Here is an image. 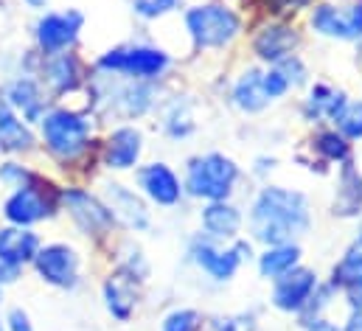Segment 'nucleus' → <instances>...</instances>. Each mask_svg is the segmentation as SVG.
Returning <instances> with one entry per match:
<instances>
[{"mask_svg":"<svg viewBox=\"0 0 362 331\" xmlns=\"http://www.w3.org/2000/svg\"><path fill=\"white\" fill-rule=\"evenodd\" d=\"M247 231H250V239L264 248L300 242L312 231L309 197L303 191L286 188V185L259 188V194L250 202Z\"/></svg>","mask_w":362,"mask_h":331,"instance_id":"obj_1","label":"nucleus"},{"mask_svg":"<svg viewBox=\"0 0 362 331\" xmlns=\"http://www.w3.org/2000/svg\"><path fill=\"white\" fill-rule=\"evenodd\" d=\"M242 180V166L225 152H202L185 161L182 188L185 197L202 202H222L236 194Z\"/></svg>","mask_w":362,"mask_h":331,"instance_id":"obj_2","label":"nucleus"},{"mask_svg":"<svg viewBox=\"0 0 362 331\" xmlns=\"http://www.w3.org/2000/svg\"><path fill=\"white\" fill-rule=\"evenodd\" d=\"M182 23H185V31H188V40H191L194 51H222V48H230L242 37V31H245L242 14L233 6L219 3V0L185 8Z\"/></svg>","mask_w":362,"mask_h":331,"instance_id":"obj_3","label":"nucleus"},{"mask_svg":"<svg viewBox=\"0 0 362 331\" xmlns=\"http://www.w3.org/2000/svg\"><path fill=\"white\" fill-rule=\"evenodd\" d=\"M40 138L45 152L57 163H76L82 155H88L93 141V118L76 110H48L40 121Z\"/></svg>","mask_w":362,"mask_h":331,"instance_id":"obj_4","label":"nucleus"},{"mask_svg":"<svg viewBox=\"0 0 362 331\" xmlns=\"http://www.w3.org/2000/svg\"><path fill=\"white\" fill-rule=\"evenodd\" d=\"M175 65V57L158 45L146 42H129L104 51L95 59V74L104 76H121V79H138V82H160Z\"/></svg>","mask_w":362,"mask_h":331,"instance_id":"obj_5","label":"nucleus"},{"mask_svg":"<svg viewBox=\"0 0 362 331\" xmlns=\"http://www.w3.org/2000/svg\"><path fill=\"white\" fill-rule=\"evenodd\" d=\"M98 76L107 87L101 90L95 84V107L101 118L112 115L121 121H135L163 104L158 82H138V79H121V76H104V74Z\"/></svg>","mask_w":362,"mask_h":331,"instance_id":"obj_6","label":"nucleus"},{"mask_svg":"<svg viewBox=\"0 0 362 331\" xmlns=\"http://www.w3.org/2000/svg\"><path fill=\"white\" fill-rule=\"evenodd\" d=\"M59 208V191L48 188L42 182V177L37 174L31 182L14 188L6 202H3V216L8 225H17V228H31L42 219H51Z\"/></svg>","mask_w":362,"mask_h":331,"instance_id":"obj_7","label":"nucleus"},{"mask_svg":"<svg viewBox=\"0 0 362 331\" xmlns=\"http://www.w3.org/2000/svg\"><path fill=\"white\" fill-rule=\"evenodd\" d=\"M312 34L334 42L362 40V0H323L309 11Z\"/></svg>","mask_w":362,"mask_h":331,"instance_id":"obj_8","label":"nucleus"},{"mask_svg":"<svg viewBox=\"0 0 362 331\" xmlns=\"http://www.w3.org/2000/svg\"><path fill=\"white\" fill-rule=\"evenodd\" d=\"M85 25V14L79 8H65V11H45L34 23V42L42 51V57L71 51L79 40V31Z\"/></svg>","mask_w":362,"mask_h":331,"instance_id":"obj_9","label":"nucleus"},{"mask_svg":"<svg viewBox=\"0 0 362 331\" xmlns=\"http://www.w3.org/2000/svg\"><path fill=\"white\" fill-rule=\"evenodd\" d=\"M185 255H188V261H191L199 272H205V275H208L211 281H216V284L233 281L236 272H239V267H242L239 258L233 255L230 245L216 242V239H211V236H205V233H197V236L188 239Z\"/></svg>","mask_w":362,"mask_h":331,"instance_id":"obj_10","label":"nucleus"},{"mask_svg":"<svg viewBox=\"0 0 362 331\" xmlns=\"http://www.w3.org/2000/svg\"><path fill=\"white\" fill-rule=\"evenodd\" d=\"M303 45V34L284 20H267L264 25H259L250 37V51L262 65H278L281 59L298 54V48Z\"/></svg>","mask_w":362,"mask_h":331,"instance_id":"obj_11","label":"nucleus"},{"mask_svg":"<svg viewBox=\"0 0 362 331\" xmlns=\"http://www.w3.org/2000/svg\"><path fill=\"white\" fill-rule=\"evenodd\" d=\"M59 202L68 208L71 219L85 236H104L118 225L104 199L93 197L85 188H59Z\"/></svg>","mask_w":362,"mask_h":331,"instance_id":"obj_12","label":"nucleus"},{"mask_svg":"<svg viewBox=\"0 0 362 331\" xmlns=\"http://www.w3.org/2000/svg\"><path fill=\"white\" fill-rule=\"evenodd\" d=\"M34 269L37 275L57 286V289H76L79 286V267H82V258L79 252L71 248V245H62V242H54V245H45V248L37 250L34 255Z\"/></svg>","mask_w":362,"mask_h":331,"instance_id":"obj_13","label":"nucleus"},{"mask_svg":"<svg viewBox=\"0 0 362 331\" xmlns=\"http://www.w3.org/2000/svg\"><path fill=\"white\" fill-rule=\"evenodd\" d=\"M101 197H104V205L110 208L112 219H115L118 225H124L127 231L144 233V231L152 228L149 205L144 202L141 194H135V191L127 188L124 182H115V180L101 182Z\"/></svg>","mask_w":362,"mask_h":331,"instance_id":"obj_14","label":"nucleus"},{"mask_svg":"<svg viewBox=\"0 0 362 331\" xmlns=\"http://www.w3.org/2000/svg\"><path fill=\"white\" fill-rule=\"evenodd\" d=\"M135 180H138V188L141 194L158 205V208H175L185 199V188H182L180 174L163 161H155V163L138 166L135 171Z\"/></svg>","mask_w":362,"mask_h":331,"instance_id":"obj_15","label":"nucleus"},{"mask_svg":"<svg viewBox=\"0 0 362 331\" xmlns=\"http://www.w3.org/2000/svg\"><path fill=\"white\" fill-rule=\"evenodd\" d=\"M317 284H320L317 272L298 264L295 269H289L286 275L272 281V306L284 315H300L306 309V303L312 301Z\"/></svg>","mask_w":362,"mask_h":331,"instance_id":"obj_16","label":"nucleus"},{"mask_svg":"<svg viewBox=\"0 0 362 331\" xmlns=\"http://www.w3.org/2000/svg\"><path fill=\"white\" fill-rule=\"evenodd\" d=\"M349 101L351 98H349V93L343 87H334L329 82H315L309 84V93L300 101V115L312 127H323V124L334 127Z\"/></svg>","mask_w":362,"mask_h":331,"instance_id":"obj_17","label":"nucleus"},{"mask_svg":"<svg viewBox=\"0 0 362 331\" xmlns=\"http://www.w3.org/2000/svg\"><path fill=\"white\" fill-rule=\"evenodd\" d=\"M329 284L346 295L349 312L351 309H362V222L351 239V245L346 248L343 258L332 267Z\"/></svg>","mask_w":362,"mask_h":331,"instance_id":"obj_18","label":"nucleus"},{"mask_svg":"<svg viewBox=\"0 0 362 331\" xmlns=\"http://www.w3.org/2000/svg\"><path fill=\"white\" fill-rule=\"evenodd\" d=\"M141 155H144V132L138 127H129V124L115 127L101 146V163L112 171L135 168Z\"/></svg>","mask_w":362,"mask_h":331,"instance_id":"obj_19","label":"nucleus"},{"mask_svg":"<svg viewBox=\"0 0 362 331\" xmlns=\"http://www.w3.org/2000/svg\"><path fill=\"white\" fill-rule=\"evenodd\" d=\"M230 104L242 115H259V112L270 110L275 101L264 90V68L250 65L233 79V84H230Z\"/></svg>","mask_w":362,"mask_h":331,"instance_id":"obj_20","label":"nucleus"},{"mask_svg":"<svg viewBox=\"0 0 362 331\" xmlns=\"http://www.w3.org/2000/svg\"><path fill=\"white\" fill-rule=\"evenodd\" d=\"M3 98L8 101V107L25 121V124H40L42 115L48 112V98L42 84L31 76H17L6 84Z\"/></svg>","mask_w":362,"mask_h":331,"instance_id":"obj_21","label":"nucleus"},{"mask_svg":"<svg viewBox=\"0 0 362 331\" xmlns=\"http://www.w3.org/2000/svg\"><path fill=\"white\" fill-rule=\"evenodd\" d=\"M199 225H202L205 236H211L216 242H233L245 228V214L230 199L205 202L199 211Z\"/></svg>","mask_w":362,"mask_h":331,"instance_id":"obj_22","label":"nucleus"},{"mask_svg":"<svg viewBox=\"0 0 362 331\" xmlns=\"http://www.w3.org/2000/svg\"><path fill=\"white\" fill-rule=\"evenodd\" d=\"M337 191L332 199V216L337 219H360L362 216V171L354 161L337 166Z\"/></svg>","mask_w":362,"mask_h":331,"instance_id":"obj_23","label":"nucleus"},{"mask_svg":"<svg viewBox=\"0 0 362 331\" xmlns=\"http://www.w3.org/2000/svg\"><path fill=\"white\" fill-rule=\"evenodd\" d=\"M85 62L71 54V51H62V54H51L45 57L42 62V82L48 84L57 95H65V93H74L79 90V84L85 82Z\"/></svg>","mask_w":362,"mask_h":331,"instance_id":"obj_24","label":"nucleus"},{"mask_svg":"<svg viewBox=\"0 0 362 331\" xmlns=\"http://www.w3.org/2000/svg\"><path fill=\"white\" fill-rule=\"evenodd\" d=\"M138 281L141 278H135L127 269H121L118 275H110L104 281V306L118 323H129L138 309V292H135Z\"/></svg>","mask_w":362,"mask_h":331,"instance_id":"obj_25","label":"nucleus"},{"mask_svg":"<svg viewBox=\"0 0 362 331\" xmlns=\"http://www.w3.org/2000/svg\"><path fill=\"white\" fill-rule=\"evenodd\" d=\"M40 248H42V242L31 228H17V225L0 228V258L3 261L25 267L34 261Z\"/></svg>","mask_w":362,"mask_h":331,"instance_id":"obj_26","label":"nucleus"},{"mask_svg":"<svg viewBox=\"0 0 362 331\" xmlns=\"http://www.w3.org/2000/svg\"><path fill=\"white\" fill-rule=\"evenodd\" d=\"M303 258V250L298 242H289V245H275V248H264L256 255V267H259V275L264 281H275L281 275H286L289 269H295Z\"/></svg>","mask_w":362,"mask_h":331,"instance_id":"obj_27","label":"nucleus"},{"mask_svg":"<svg viewBox=\"0 0 362 331\" xmlns=\"http://www.w3.org/2000/svg\"><path fill=\"white\" fill-rule=\"evenodd\" d=\"M312 152L317 155L320 163H332V166H343L346 161H354V149H351V141L337 132L334 127H317L315 135H312Z\"/></svg>","mask_w":362,"mask_h":331,"instance_id":"obj_28","label":"nucleus"},{"mask_svg":"<svg viewBox=\"0 0 362 331\" xmlns=\"http://www.w3.org/2000/svg\"><path fill=\"white\" fill-rule=\"evenodd\" d=\"M0 149L6 152H28L34 149V135L28 124L8 107V101L0 95Z\"/></svg>","mask_w":362,"mask_h":331,"instance_id":"obj_29","label":"nucleus"},{"mask_svg":"<svg viewBox=\"0 0 362 331\" xmlns=\"http://www.w3.org/2000/svg\"><path fill=\"white\" fill-rule=\"evenodd\" d=\"M163 132L172 138V141H182V138H191L197 132V121H194V112H191V101L185 98H169L166 107H163Z\"/></svg>","mask_w":362,"mask_h":331,"instance_id":"obj_30","label":"nucleus"},{"mask_svg":"<svg viewBox=\"0 0 362 331\" xmlns=\"http://www.w3.org/2000/svg\"><path fill=\"white\" fill-rule=\"evenodd\" d=\"M202 326L208 331H259V320L253 312H236V315H214Z\"/></svg>","mask_w":362,"mask_h":331,"instance_id":"obj_31","label":"nucleus"},{"mask_svg":"<svg viewBox=\"0 0 362 331\" xmlns=\"http://www.w3.org/2000/svg\"><path fill=\"white\" fill-rule=\"evenodd\" d=\"M202 323H205V318H202L197 309L180 306V309H172V312L163 318L160 331H202Z\"/></svg>","mask_w":362,"mask_h":331,"instance_id":"obj_32","label":"nucleus"},{"mask_svg":"<svg viewBox=\"0 0 362 331\" xmlns=\"http://www.w3.org/2000/svg\"><path fill=\"white\" fill-rule=\"evenodd\" d=\"M337 132H343L349 141H362V98H351L343 110V115L334 124Z\"/></svg>","mask_w":362,"mask_h":331,"instance_id":"obj_33","label":"nucleus"},{"mask_svg":"<svg viewBox=\"0 0 362 331\" xmlns=\"http://www.w3.org/2000/svg\"><path fill=\"white\" fill-rule=\"evenodd\" d=\"M272 68L286 79L289 90H298V87L309 84V68H306V62H303L298 54H292V57L281 59V62H278V65H272Z\"/></svg>","mask_w":362,"mask_h":331,"instance_id":"obj_34","label":"nucleus"},{"mask_svg":"<svg viewBox=\"0 0 362 331\" xmlns=\"http://www.w3.org/2000/svg\"><path fill=\"white\" fill-rule=\"evenodd\" d=\"M129 6L141 20H160L172 11H177L180 0H129Z\"/></svg>","mask_w":362,"mask_h":331,"instance_id":"obj_35","label":"nucleus"},{"mask_svg":"<svg viewBox=\"0 0 362 331\" xmlns=\"http://www.w3.org/2000/svg\"><path fill=\"white\" fill-rule=\"evenodd\" d=\"M37 177V171H31L28 166L23 163H0V182L11 185V188H20L25 182H31Z\"/></svg>","mask_w":362,"mask_h":331,"instance_id":"obj_36","label":"nucleus"},{"mask_svg":"<svg viewBox=\"0 0 362 331\" xmlns=\"http://www.w3.org/2000/svg\"><path fill=\"white\" fill-rule=\"evenodd\" d=\"M315 0H262V8L267 17H284V14H295V11H303L309 8Z\"/></svg>","mask_w":362,"mask_h":331,"instance_id":"obj_37","label":"nucleus"},{"mask_svg":"<svg viewBox=\"0 0 362 331\" xmlns=\"http://www.w3.org/2000/svg\"><path fill=\"white\" fill-rule=\"evenodd\" d=\"M264 90H267V95H270L272 101H281L286 93H289V84H286V79L275 71V68H264Z\"/></svg>","mask_w":362,"mask_h":331,"instance_id":"obj_38","label":"nucleus"},{"mask_svg":"<svg viewBox=\"0 0 362 331\" xmlns=\"http://www.w3.org/2000/svg\"><path fill=\"white\" fill-rule=\"evenodd\" d=\"M6 331H34L28 312L20 309V306H11L8 315H6Z\"/></svg>","mask_w":362,"mask_h":331,"instance_id":"obj_39","label":"nucleus"},{"mask_svg":"<svg viewBox=\"0 0 362 331\" xmlns=\"http://www.w3.org/2000/svg\"><path fill=\"white\" fill-rule=\"evenodd\" d=\"M230 250H233V255L239 258V264H245V261H256V250H253V242H247V239H242V236H236L233 242H230Z\"/></svg>","mask_w":362,"mask_h":331,"instance_id":"obj_40","label":"nucleus"},{"mask_svg":"<svg viewBox=\"0 0 362 331\" xmlns=\"http://www.w3.org/2000/svg\"><path fill=\"white\" fill-rule=\"evenodd\" d=\"M300 329H303V331H343V326L332 323L326 315H317V318H309V320H303V323H300Z\"/></svg>","mask_w":362,"mask_h":331,"instance_id":"obj_41","label":"nucleus"},{"mask_svg":"<svg viewBox=\"0 0 362 331\" xmlns=\"http://www.w3.org/2000/svg\"><path fill=\"white\" fill-rule=\"evenodd\" d=\"M20 272H23V267H17V264H8V261H3V258H0V286H8V284H14V281L20 278Z\"/></svg>","mask_w":362,"mask_h":331,"instance_id":"obj_42","label":"nucleus"},{"mask_svg":"<svg viewBox=\"0 0 362 331\" xmlns=\"http://www.w3.org/2000/svg\"><path fill=\"white\" fill-rule=\"evenodd\" d=\"M343 331H362V309H351V312H349Z\"/></svg>","mask_w":362,"mask_h":331,"instance_id":"obj_43","label":"nucleus"},{"mask_svg":"<svg viewBox=\"0 0 362 331\" xmlns=\"http://www.w3.org/2000/svg\"><path fill=\"white\" fill-rule=\"evenodd\" d=\"M272 168H275V158H259L253 171H256L259 177H264V174H267V171H272Z\"/></svg>","mask_w":362,"mask_h":331,"instance_id":"obj_44","label":"nucleus"},{"mask_svg":"<svg viewBox=\"0 0 362 331\" xmlns=\"http://www.w3.org/2000/svg\"><path fill=\"white\" fill-rule=\"evenodd\" d=\"M25 3H28L31 8H45V6H48V0H25Z\"/></svg>","mask_w":362,"mask_h":331,"instance_id":"obj_45","label":"nucleus"},{"mask_svg":"<svg viewBox=\"0 0 362 331\" xmlns=\"http://www.w3.org/2000/svg\"><path fill=\"white\" fill-rule=\"evenodd\" d=\"M357 57H360V62H362V40L357 42Z\"/></svg>","mask_w":362,"mask_h":331,"instance_id":"obj_46","label":"nucleus"},{"mask_svg":"<svg viewBox=\"0 0 362 331\" xmlns=\"http://www.w3.org/2000/svg\"><path fill=\"white\" fill-rule=\"evenodd\" d=\"M0 331H6V329H3V326H0Z\"/></svg>","mask_w":362,"mask_h":331,"instance_id":"obj_47","label":"nucleus"}]
</instances>
